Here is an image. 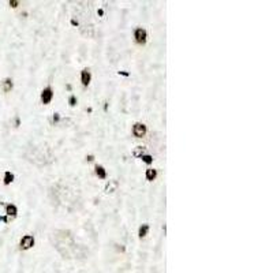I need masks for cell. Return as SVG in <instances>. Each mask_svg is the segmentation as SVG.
Instances as JSON below:
<instances>
[{"mask_svg":"<svg viewBox=\"0 0 273 273\" xmlns=\"http://www.w3.org/2000/svg\"><path fill=\"white\" fill-rule=\"evenodd\" d=\"M94 172H96V175H97L100 179H105V178H107V171H105V168H104L103 165H96Z\"/></svg>","mask_w":273,"mask_h":273,"instance_id":"obj_8","label":"cell"},{"mask_svg":"<svg viewBox=\"0 0 273 273\" xmlns=\"http://www.w3.org/2000/svg\"><path fill=\"white\" fill-rule=\"evenodd\" d=\"M68 103H70V105H71V107L77 105V97H75V96H71V97H70V100H68Z\"/></svg>","mask_w":273,"mask_h":273,"instance_id":"obj_15","label":"cell"},{"mask_svg":"<svg viewBox=\"0 0 273 273\" xmlns=\"http://www.w3.org/2000/svg\"><path fill=\"white\" fill-rule=\"evenodd\" d=\"M93 160H94V156H92V155L86 156V161H93Z\"/></svg>","mask_w":273,"mask_h":273,"instance_id":"obj_18","label":"cell"},{"mask_svg":"<svg viewBox=\"0 0 273 273\" xmlns=\"http://www.w3.org/2000/svg\"><path fill=\"white\" fill-rule=\"evenodd\" d=\"M90 79H92V74L89 71L88 68H83L82 72H81V81H82V85L83 86H88L90 83Z\"/></svg>","mask_w":273,"mask_h":273,"instance_id":"obj_5","label":"cell"},{"mask_svg":"<svg viewBox=\"0 0 273 273\" xmlns=\"http://www.w3.org/2000/svg\"><path fill=\"white\" fill-rule=\"evenodd\" d=\"M12 180H14V175L11 174L10 171H7V172L4 174V180H3L4 182V184H10Z\"/></svg>","mask_w":273,"mask_h":273,"instance_id":"obj_13","label":"cell"},{"mask_svg":"<svg viewBox=\"0 0 273 273\" xmlns=\"http://www.w3.org/2000/svg\"><path fill=\"white\" fill-rule=\"evenodd\" d=\"M5 213H7V216L15 217L16 213H18V209H16L15 205H12V204H8V205L5 206Z\"/></svg>","mask_w":273,"mask_h":273,"instance_id":"obj_7","label":"cell"},{"mask_svg":"<svg viewBox=\"0 0 273 273\" xmlns=\"http://www.w3.org/2000/svg\"><path fill=\"white\" fill-rule=\"evenodd\" d=\"M53 98V90L51 86H46L45 89H42L41 92V103L42 104H49Z\"/></svg>","mask_w":273,"mask_h":273,"instance_id":"obj_4","label":"cell"},{"mask_svg":"<svg viewBox=\"0 0 273 273\" xmlns=\"http://www.w3.org/2000/svg\"><path fill=\"white\" fill-rule=\"evenodd\" d=\"M141 159H142V161L146 163V164H152V163H153V156H150V155H144Z\"/></svg>","mask_w":273,"mask_h":273,"instance_id":"obj_14","label":"cell"},{"mask_svg":"<svg viewBox=\"0 0 273 273\" xmlns=\"http://www.w3.org/2000/svg\"><path fill=\"white\" fill-rule=\"evenodd\" d=\"M148 232H149V224H142L138 228V236L142 239V238H145L148 235Z\"/></svg>","mask_w":273,"mask_h":273,"instance_id":"obj_11","label":"cell"},{"mask_svg":"<svg viewBox=\"0 0 273 273\" xmlns=\"http://www.w3.org/2000/svg\"><path fill=\"white\" fill-rule=\"evenodd\" d=\"M10 5L15 8V7H18V5H19V1H18V0H10Z\"/></svg>","mask_w":273,"mask_h":273,"instance_id":"obj_16","label":"cell"},{"mask_svg":"<svg viewBox=\"0 0 273 273\" xmlns=\"http://www.w3.org/2000/svg\"><path fill=\"white\" fill-rule=\"evenodd\" d=\"M52 120H53L55 123H57V122L60 120V116H59V114H55V115H53V118H52Z\"/></svg>","mask_w":273,"mask_h":273,"instance_id":"obj_17","label":"cell"},{"mask_svg":"<svg viewBox=\"0 0 273 273\" xmlns=\"http://www.w3.org/2000/svg\"><path fill=\"white\" fill-rule=\"evenodd\" d=\"M146 131H148V129H146V126H145L144 123H135L134 126H133V134H134V137H137V138L145 137Z\"/></svg>","mask_w":273,"mask_h":273,"instance_id":"obj_3","label":"cell"},{"mask_svg":"<svg viewBox=\"0 0 273 273\" xmlns=\"http://www.w3.org/2000/svg\"><path fill=\"white\" fill-rule=\"evenodd\" d=\"M118 187H119V182L118 180H109L107 184H105V191L107 193H114V191H116L118 190Z\"/></svg>","mask_w":273,"mask_h":273,"instance_id":"obj_6","label":"cell"},{"mask_svg":"<svg viewBox=\"0 0 273 273\" xmlns=\"http://www.w3.org/2000/svg\"><path fill=\"white\" fill-rule=\"evenodd\" d=\"M145 176H146V179L149 182H153L156 179V176H157V171L155 168H148L146 172H145Z\"/></svg>","mask_w":273,"mask_h":273,"instance_id":"obj_9","label":"cell"},{"mask_svg":"<svg viewBox=\"0 0 273 273\" xmlns=\"http://www.w3.org/2000/svg\"><path fill=\"white\" fill-rule=\"evenodd\" d=\"M134 38L139 45H144L148 40V31L145 30L144 27H137L134 30Z\"/></svg>","mask_w":273,"mask_h":273,"instance_id":"obj_1","label":"cell"},{"mask_svg":"<svg viewBox=\"0 0 273 273\" xmlns=\"http://www.w3.org/2000/svg\"><path fill=\"white\" fill-rule=\"evenodd\" d=\"M145 152H146V148H145V146H135L134 149H133V156L141 159V157L145 155Z\"/></svg>","mask_w":273,"mask_h":273,"instance_id":"obj_10","label":"cell"},{"mask_svg":"<svg viewBox=\"0 0 273 273\" xmlns=\"http://www.w3.org/2000/svg\"><path fill=\"white\" fill-rule=\"evenodd\" d=\"M33 246H34V236H31V235H25L21 239V242H19L21 250H29Z\"/></svg>","mask_w":273,"mask_h":273,"instance_id":"obj_2","label":"cell"},{"mask_svg":"<svg viewBox=\"0 0 273 273\" xmlns=\"http://www.w3.org/2000/svg\"><path fill=\"white\" fill-rule=\"evenodd\" d=\"M12 81H11V78H5L4 81H3V85H1V88H3V90H4L5 93L10 92L11 89H12Z\"/></svg>","mask_w":273,"mask_h":273,"instance_id":"obj_12","label":"cell"}]
</instances>
